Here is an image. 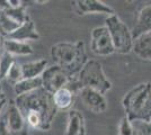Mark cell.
<instances>
[{
  "mask_svg": "<svg viewBox=\"0 0 151 135\" xmlns=\"http://www.w3.org/2000/svg\"><path fill=\"white\" fill-rule=\"evenodd\" d=\"M25 122L32 129L49 131L57 115L58 109L54 105L53 95L44 88L18 96L15 100Z\"/></svg>",
  "mask_w": 151,
  "mask_h": 135,
  "instance_id": "6da1fadb",
  "label": "cell"
},
{
  "mask_svg": "<svg viewBox=\"0 0 151 135\" xmlns=\"http://www.w3.org/2000/svg\"><path fill=\"white\" fill-rule=\"evenodd\" d=\"M51 56L54 64L60 66L70 78H77L83 65L88 61L85 43L61 42L51 47Z\"/></svg>",
  "mask_w": 151,
  "mask_h": 135,
  "instance_id": "7a4b0ae2",
  "label": "cell"
},
{
  "mask_svg": "<svg viewBox=\"0 0 151 135\" xmlns=\"http://www.w3.org/2000/svg\"><path fill=\"white\" fill-rule=\"evenodd\" d=\"M122 105L125 116L131 121H151V84L142 82L126 92Z\"/></svg>",
  "mask_w": 151,
  "mask_h": 135,
  "instance_id": "3957f363",
  "label": "cell"
},
{
  "mask_svg": "<svg viewBox=\"0 0 151 135\" xmlns=\"http://www.w3.org/2000/svg\"><path fill=\"white\" fill-rule=\"evenodd\" d=\"M78 81L81 88L96 90L105 95L112 88V84L106 77L103 65L97 60H88L78 74Z\"/></svg>",
  "mask_w": 151,
  "mask_h": 135,
  "instance_id": "277c9868",
  "label": "cell"
},
{
  "mask_svg": "<svg viewBox=\"0 0 151 135\" xmlns=\"http://www.w3.org/2000/svg\"><path fill=\"white\" fill-rule=\"evenodd\" d=\"M105 27L109 32L115 52L120 54H127L132 51L134 41L132 32L117 15L114 14L108 16L105 19Z\"/></svg>",
  "mask_w": 151,
  "mask_h": 135,
  "instance_id": "5b68a950",
  "label": "cell"
},
{
  "mask_svg": "<svg viewBox=\"0 0 151 135\" xmlns=\"http://www.w3.org/2000/svg\"><path fill=\"white\" fill-rule=\"evenodd\" d=\"M90 49L93 53L99 56H107L115 53L109 32L105 26L96 27L91 31L90 35Z\"/></svg>",
  "mask_w": 151,
  "mask_h": 135,
  "instance_id": "8992f818",
  "label": "cell"
},
{
  "mask_svg": "<svg viewBox=\"0 0 151 135\" xmlns=\"http://www.w3.org/2000/svg\"><path fill=\"white\" fill-rule=\"evenodd\" d=\"M41 79H42V88H44L47 92L52 95L57 92L59 89L65 87L71 80V78L60 66L55 64L47 66L43 72V74L41 76Z\"/></svg>",
  "mask_w": 151,
  "mask_h": 135,
  "instance_id": "52a82bcc",
  "label": "cell"
},
{
  "mask_svg": "<svg viewBox=\"0 0 151 135\" xmlns=\"http://www.w3.org/2000/svg\"><path fill=\"white\" fill-rule=\"evenodd\" d=\"M79 96L81 98L85 107L95 114H103L107 109V100L105 96L93 89L82 88L79 91Z\"/></svg>",
  "mask_w": 151,
  "mask_h": 135,
  "instance_id": "ba28073f",
  "label": "cell"
},
{
  "mask_svg": "<svg viewBox=\"0 0 151 135\" xmlns=\"http://www.w3.org/2000/svg\"><path fill=\"white\" fill-rule=\"evenodd\" d=\"M71 5L78 15L106 14L108 16H112L115 14L112 7L98 0H77V1H73Z\"/></svg>",
  "mask_w": 151,
  "mask_h": 135,
  "instance_id": "9c48e42d",
  "label": "cell"
},
{
  "mask_svg": "<svg viewBox=\"0 0 151 135\" xmlns=\"http://www.w3.org/2000/svg\"><path fill=\"white\" fill-rule=\"evenodd\" d=\"M5 116H6L7 125L10 129V132L17 133L24 129L25 119L22 115L20 110L18 109V107L16 106L15 101L12 100L9 101V104H7L6 108H5Z\"/></svg>",
  "mask_w": 151,
  "mask_h": 135,
  "instance_id": "30bf717a",
  "label": "cell"
},
{
  "mask_svg": "<svg viewBox=\"0 0 151 135\" xmlns=\"http://www.w3.org/2000/svg\"><path fill=\"white\" fill-rule=\"evenodd\" d=\"M6 39H15V41H19V42L37 41V39H40V34L36 29V26L34 24V21L29 18V19L26 20L25 23H23L15 32L12 33Z\"/></svg>",
  "mask_w": 151,
  "mask_h": 135,
  "instance_id": "8fae6325",
  "label": "cell"
},
{
  "mask_svg": "<svg viewBox=\"0 0 151 135\" xmlns=\"http://www.w3.org/2000/svg\"><path fill=\"white\" fill-rule=\"evenodd\" d=\"M131 32L133 39H138L141 35L151 33V4L145 6L140 10L135 25Z\"/></svg>",
  "mask_w": 151,
  "mask_h": 135,
  "instance_id": "7c38bea8",
  "label": "cell"
},
{
  "mask_svg": "<svg viewBox=\"0 0 151 135\" xmlns=\"http://www.w3.org/2000/svg\"><path fill=\"white\" fill-rule=\"evenodd\" d=\"M65 135H86L85 118L78 110H70L68 114V124Z\"/></svg>",
  "mask_w": 151,
  "mask_h": 135,
  "instance_id": "4fadbf2b",
  "label": "cell"
},
{
  "mask_svg": "<svg viewBox=\"0 0 151 135\" xmlns=\"http://www.w3.org/2000/svg\"><path fill=\"white\" fill-rule=\"evenodd\" d=\"M132 51L141 60L151 61V33L141 35L134 39Z\"/></svg>",
  "mask_w": 151,
  "mask_h": 135,
  "instance_id": "5bb4252c",
  "label": "cell"
},
{
  "mask_svg": "<svg viewBox=\"0 0 151 135\" xmlns=\"http://www.w3.org/2000/svg\"><path fill=\"white\" fill-rule=\"evenodd\" d=\"M76 92L68 87H63L53 94V100L58 110H68L75 103Z\"/></svg>",
  "mask_w": 151,
  "mask_h": 135,
  "instance_id": "9a60e30c",
  "label": "cell"
},
{
  "mask_svg": "<svg viewBox=\"0 0 151 135\" xmlns=\"http://www.w3.org/2000/svg\"><path fill=\"white\" fill-rule=\"evenodd\" d=\"M5 52L12 54L13 56H26L33 54V47L27 42H19L15 39H5L4 42Z\"/></svg>",
  "mask_w": 151,
  "mask_h": 135,
  "instance_id": "2e32d148",
  "label": "cell"
},
{
  "mask_svg": "<svg viewBox=\"0 0 151 135\" xmlns=\"http://www.w3.org/2000/svg\"><path fill=\"white\" fill-rule=\"evenodd\" d=\"M47 68V61L46 60H37L32 61L22 64V71L24 79H31V78H38L43 74L45 69Z\"/></svg>",
  "mask_w": 151,
  "mask_h": 135,
  "instance_id": "e0dca14e",
  "label": "cell"
},
{
  "mask_svg": "<svg viewBox=\"0 0 151 135\" xmlns=\"http://www.w3.org/2000/svg\"><path fill=\"white\" fill-rule=\"evenodd\" d=\"M42 88V79L38 78H31V79H23L19 82L14 84V91L18 96L32 92L34 90Z\"/></svg>",
  "mask_w": 151,
  "mask_h": 135,
  "instance_id": "ac0fdd59",
  "label": "cell"
},
{
  "mask_svg": "<svg viewBox=\"0 0 151 135\" xmlns=\"http://www.w3.org/2000/svg\"><path fill=\"white\" fill-rule=\"evenodd\" d=\"M20 24L13 20L5 11H0V35L5 39L18 28Z\"/></svg>",
  "mask_w": 151,
  "mask_h": 135,
  "instance_id": "d6986e66",
  "label": "cell"
},
{
  "mask_svg": "<svg viewBox=\"0 0 151 135\" xmlns=\"http://www.w3.org/2000/svg\"><path fill=\"white\" fill-rule=\"evenodd\" d=\"M5 13L12 19L15 20L18 24H20V25L23 23H25L27 19H29V16H28V14L26 11V6L24 5V2H23L22 6L19 7H10V8H8L7 10H5Z\"/></svg>",
  "mask_w": 151,
  "mask_h": 135,
  "instance_id": "ffe728a7",
  "label": "cell"
},
{
  "mask_svg": "<svg viewBox=\"0 0 151 135\" xmlns=\"http://www.w3.org/2000/svg\"><path fill=\"white\" fill-rule=\"evenodd\" d=\"M15 62H16L15 56L4 51V53L0 55V80L2 78H6L8 71L10 70V68Z\"/></svg>",
  "mask_w": 151,
  "mask_h": 135,
  "instance_id": "44dd1931",
  "label": "cell"
},
{
  "mask_svg": "<svg viewBox=\"0 0 151 135\" xmlns=\"http://www.w3.org/2000/svg\"><path fill=\"white\" fill-rule=\"evenodd\" d=\"M6 78L8 79V81L13 82L14 84L19 82L20 80H23V71H22V64H19L18 62L16 61L13 64V66L10 68V70L8 71Z\"/></svg>",
  "mask_w": 151,
  "mask_h": 135,
  "instance_id": "7402d4cb",
  "label": "cell"
},
{
  "mask_svg": "<svg viewBox=\"0 0 151 135\" xmlns=\"http://www.w3.org/2000/svg\"><path fill=\"white\" fill-rule=\"evenodd\" d=\"M117 135H135V131L133 127V123L124 116L121 119L119 127H117Z\"/></svg>",
  "mask_w": 151,
  "mask_h": 135,
  "instance_id": "603a6c76",
  "label": "cell"
},
{
  "mask_svg": "<svg viewBox=\"0 0 151 135\" xmlns=\"http://www.w3.org/2000/svg\"><path fill=\"white\" fill-rule=\"evenodd\" d=\"M133 127L135 131V135H151V121H134Z\"/></svg>",
  "mask_w": 151,
  "mask_h": 135,
  "instance_id": "cb8c5ba5",
  "label": "cell"
},
{
  "mask_svg": "<svg viewBox=\"0 0 151 135\" xmlns=\"http://www.w3.org/2000/svg\"><path fill=\"white\" fill-rule=\"evenodd\" d=\"M0 135H12V132L7 125L6 116H5V110L0 116Z\"/></svg>",
  "mask_w": 151,
  "mask_h": 135,
  "instance_id": "d4e9b609",
  "label": "cell"
},
{
  "mask_svg": "<svg viewBox=\"0 0 151 135\" xmlns=\"http://www.w3.org/2000/svg\"><path fill=\"white\" fill-rule=\"evenodd\" d=\"M8 8H10L9 0H0V11H5Z\"/></svg>",
  "mask_w": 151,
  "mask_h": 135,
  "instance_id": "484cf974",
  "label": "cell"
},
{
  "mask_svg": "<svg viewBox=\"0 0 151 135\" xmlns=\"http://www.w3.org/2000/svg\"><path fill=\"white\" fill-rule=\"evenodd\" d=\"M7 106V100L5 99V100H2V101H0V116H1V114L4 113V110H5V108H6Z\"/></svg>",
  "mask_w": 151,
  "mask_h": 135,
  "instance_id": "4316f807",
  "label": "cell"
},
{
  "mask_svg": "<svg viewBox=\"0 0 151 135\" xmlns=\"http://www.w3.org/2000/svg\"><path fill=\"white\" fill-rule=\"evenodd\" d=\"M5 99H6V96H5V94H4L2 89L0 88V101H2V100H5Z\"/></svg>",
  "mask_w": 151,
  "mask_h": 135,
  "instance_id": "83f0119b",
  "label": "cell"
},
{
  "mask_svg": "<svg viewBox=\"0 0 151 135\" xmlns=\"http://www.w3.org/2000/svg\"><path fill=\"white\" fill-rule=\"evenodd\" d=\"M4 42H5V37L0 35V47H4Z\"/></svg>",
  "mask_w": 151,
  "mask_h": 135,
  "instance_id": "f1b7e54d",
  "label": "cell"
},
{
  "mask_svg": "<svg viewBox=\"0 0 151 135\" xmlns=\"http://www.w3.org/2000/svg\"><path fill=\"white\" fill-rule=\"evenodd\" d=\"M0 88H1V87H0Z\"/></svg>",
  "mask_w": 151,
  "mask_h": 135,
  "instance_id": "f546056e",
  "label": "cell"
}]
</instances>
